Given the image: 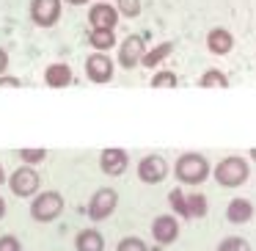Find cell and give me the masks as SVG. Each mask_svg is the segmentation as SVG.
<instances>
[{
	"label": "cell",
	"mask_w": 256,
	"mask_h": 251,
	"mask_svg": "<svg viewBox=\"0 0 256 251\" xmlns=\"http://www.w3.org/2000/svg\"><path fill=\"white\" fill-rule=\"evenodd\" d=\"M212 177L220 188H240L250 179V160L242 155H226L212 166Z\"/></svg>",
	"instance_id": "1"
},
{
	"label": "cell",
	"mask_w": 256,
	"mask_h": 251,
	"mask_svg": "<svg viewBox=\"0 0 256 251\" xmlns=\"http://www.w3.org/2000/svg\"><path fill=\"white\" fill-rule=\"evenodd\" d=\"M212 174V166L201 152H184L174 163V177L179 179V185H201L206 182Z\"/></svg>",
	"instance_id": "2"
},
{
	"label": "cell",
	"mask_w": 256,
	"mask_h": 251,
	"mask_svg": "<svg viewBox=\"0 0 256 251\" xmlns=\"http://www.w3.org/2000/svg\"><path fill=\"white\" fill-rule=\"evenodd\" d=\"M64 207H66L64 193H58V190H39L34 196V201H30V218L36 223H52L61 218Z\"/></svg>",
	"instance_id": "3"
},
{
	"label": "cell",
	"mask_w": 256,
	"mask_h": 251,
	"mask_svg": "<svg viewBox=\"0 0 256 251\" xmlns=\"http://www.w3.org/2000/svg\"><path fill=\"white\" fill-rule=\"evenodd\" d=\"M39 185H42V177L36 171V166H25V163L20 168H14L12 177H8V190L17 199H34L39 193Z\"/></svg>",
	"instance_id": "4"
},
{
	"label": "cell",
	"mask_w": 256,
	"mask_h": 251,
	"mask_svg": "<svg viewBox=\"0 0 256 251\" xmlns=\"http://www.w3.org/2000/svg\"><path fill=\"white\" fill-rule=\"evenodd\" d=\"M116 207H118V190L116 188H96L88 199L86 212H88V218L94 223H100V221H108L116 212Z\"/></svg>",
	"instance_id": "5"
},
{
	"label": "cell",
	"mask_w": 256,
	"mask_h": 251,
	"mask_svg": "<svg viewBox=\"0 0 256 251\" xmlns=\"http://www.w3.org/2000/svg\"><path fill=\"white\" fill-rule=\"evenodd\" d=\"M171 171H174V166H168V160L162 155H157V152H149V155H144L138 160V179L144 185L162 182Z\"/></svg>",
	"instance_id": "6"
},
{
	"label": "cell",
	"mask_w": 256,
	"mask_h": 251,
	"mask_svg": "<svg viewBox=\"0 0 256 251\" xmlns=\"http://www.w3.org/2000/svg\"><path fill=\"white\" fill-rule=\"evenodd\" d=\"M144 56H146V39L140 34H132V36H127V39L118 45V67L122 69H135L140 61H144Z\"/></svg>",
	"instance_id": "7"
},
{
	"label": "cell",
	"mask_w": 256,
	"mask_h": 251,
	"mask_svg": "<svg viewBox=\"0 0 256 251\" xmlns=\"http://www.w3.org/2000/svg\"><path fill=\"white\" fill-rule=\"evenodd\" d=\"M113 72H116V64L108 58V53H91L88 58H86V78L91 80V83L96 86H105L113 80Z\"/></svg>",
	"instance_id": "8"
},
{
	"label": "cell",
	"mask_w": 256,
	"mask_h": 251,
	"mask_svg": "<svg viewBox=\"0 0 256 251\" xmlns=\"http://www.w3.org/2000/svg\"><path fill=\"white\" fill-rule=\"evenodd\" d=\"M64 0H30V20L39 28H52L61 20Z\"/></svg>",
	"instance_id": "9"
},
{
	"label": "cell",
	"mask_w": 256,
	"mask_h": 251,
	"mask_svg": "<svg viewBox=\"0 0 256 251\" xmlns=\"http://www.w3.org/2000/svg\"><path fill=\"white\" fill-rule=\"evenodd\" d=\"M118 20H122V14H118V9L110 6V3H100V0H96L94 6L88 9V25L94 31H116Z\"/></svg>",
	"instance_id": "10"
},
{
	"label": "cell",
	"mask_w": 256,
	"mask_h": 251,
	"mask_svg": "<svg viewBox=\"0 0 256 251\" xmlns=\"http://www.w3.org/2000/svg\"><path fill=\"white\" fill-rule=\"evenodd\" d=\"M152 237H154L157 245H171L176 243L179 237V221L174 212H162V215H157L154 221H152Z\"/></svg>",
	"instance_id": "11"
},
{
	"label": "cell",
	"mask_w": 256,
	"mask_h": 251,
	"mask_svg": "<svg viewBox=\"0 0 256 251\" xmlns=\"http://www.w3.org/2000/svg\"><path fill=\"white\" fill-rule=\"evenodd\" d=\"M127 166H130L127 149H122V146H108V149H102L100 168L108 174V177H122V174L127 171Z\"/></svg>",
	"instance_id": "12"
},
{
	"label": "cell",
	"mask_w": 256,
	"mask_h": 251,
	"mask_svg": "<svg viewBox=\"0 0 256 251\" xmlns=\"http://www.w3.org/2000/svg\"><path fill=\"white\" fill-rule=\"evenodd\" d=\"M44 83L50 89H66V86L74 83V75H72V67L64 61H56L44 69Z\"/></svg>",
	"instance_id": "13"
},
{
	"label": "cell",
	"mask_w": 256,
	"mask_h": 251,
	"mask_svg": "<svg viewBox=\"0 0 256 251\" xmlns=\"http://www.w3.org/2000/svg\"><path fill=\"white\" fill-rule=\"evenodd\" d=\"M206 50H210L212 56H228V53L234 50V36H232V31H226V28H212L210 34H206Z\"/></svg>",
	"instance_id": "14"
},
{
	"label": "cell",
	"mask_w": 256,
	"mask_h": 251,
	"mask_svg": "<svg viewBox=\"0 0 256 251\" xmlns=\"http://www.w3.org/2000/svg\"><path fill=\"white\" fill-rule=\"evenodd\" d=\"M226 218H228V223H237V226L240 223H248L254 218V204L245 196H234L226 207Z\"/></svg>",
	"instance_id": "15"
},
{
	"label": "cell",
	"mask_w": 256,
	"mask_h": 251,
	"mask_svg": "<svg viewBox=\"0 0 256 251\" xmlns=\"http://www.w3.org/2000/svg\"><path fill=\"white\" fill-rule=\"evenodd\" d=\"M74 251H105V237H102V232L94 226L80 229L78 237H74Z\"/></svg>",
	"instance_id": "16"
},
{
	"label": "cell",
	"mask_w": 256,
	"mask_h": 251,
	"mask_svg": "<svg viewBox=\"0 0 256 251\" xmlns=\"http://www.w3.org/2000/svg\"><path fill=\"white\" fill-rule=\"evenodd\" d=\"M88 45L94 47L96 53H108V50L116 47V34H113V31H94V28H91Z\"/></svg>",
	"instance_id": "17"
},
{
	"label": "cell",
	"mask_w": 256,
	"mask_h": 251,
	"mask_svg": "<svg viewBox=\"0 0 256 251\" xmlns=\"http://www.w3.org/2000/svg\"><path fill=\"white\" fill-rule=\"evenodd\" d=\"M171 53H174V42H160L157 47H152V50H146V56H144V61H140V64L152 69V67H157L160 61H166V58L171 56Z\"/></svg>",
	"instance_id": "18"
},
{
	"label": "cell",
	"mask_w": 256,
	"mask_h": 251,
	"mask_svg": "<svg viewBox=\"0 0 256 251\" xmlns=\"http://www.w3.org/2000/svg\"><path fill=\"white\" fill-rule=\"evenodd\" d=\"M168 204H171V212L174 215H182V218H193L190 215V204H188V193L182 188H174L168 193Z\"/></svg>",
	"instance_id": "19"
},
{
	"label": "cell",
	"mask_w": 256,
	"mask_h": 251,
	"mask_svg": "<svg viewBox=\"0 0 256 251\" xmlns=\"http://www.w3.org/2000/svg\"><path fill=\"white\" fill-rule=\"evenodd\" d=\"M198 86L201 89H228V78H226V72H220V69H206V72L198 78Z\"/></svg>",
	"instance_id": "20"
},
{
	"label": "cell",
	"mask_w": 256,
	"mask_h": 251,
	"mask_svg": "<svg viewBox=\"0 0 256 251\" xmlns=\"http://www.w3.org/2000/svg\"><path fill=\"white\" fill-rule=\"evenodd\" d=\"M17 155H20V160H22L25 166H39V163L47 160V149H44V146H22Z\"/></svg>",
	"instance_id": "21"
},
{
	"label": "cell",
	"mask_w": 256,
	"mask_h": 251,
	"mask_svg": "<svg viewBox=\"0 0 256 251\" xmlns=\"http://www.w3.org/2000/svg\"><path fill=\"white\" fill-rule=\"evenodd\" d=\"M215 251H254V245L245 237H240V234H232V237H223Z\"/></svg>",
	"instance_id": "22"
},
{
	"label": "cell",
	"mask_w": 256,
	"mask_h": 251,
	"mask_svg": "<svg viewBox=\"0 0 256 251\" xmlns=\"http://www.w3.org/2000/svg\"><path fill=\"white\" fill-rule=\"evenodd\" d=\"M188 204H190V215L193 218H204L210 212V201L204 193H188Z\"/></svg>",
	"instance_id": "23"
},
{
	"label": "cell",
	"mask_w": 256,
	"mask_h": 251,
	"mask_svg": "<svg viewBox=\"0 0 256 251\" xmlns=\"http://www.w3.org/2000/svg\"><path fill=\"white\" fill-rule=\"evenodd\" d=\"M152 89H176L179 86V78L176 72H171V69H162V72H157L154 78H152Z\"/></svg>",
	"instance_id": "24"
},
{
	"label": "cell",
	"mask_w": 256,
	"mask_h": 251,
	"mask_svg": "<svg viewBox=\"0 0 256 251\" xmlns=\"http://www.w3.org/2000/svg\"><path fill=\"white\" fill-rule=\"evenodd\" d=\"M116 9H118L122 17L135 20V17H140V12H144V3H140V0H116Z\"/></svg>",
	"instance_id": "25"
},
{
	"label": "cell",
	"mask_w": 256,
	"mask_h": 251,
	"mask_svg": "<svg viewBox=\"0 0 256 251\" xmlns=\"http://www.w3.org/2000/svg\"><path fill=\"white\" fill-rule=\"evenodd\" d=\"M116 251H152V248H149V245H146L144 240L138 237V234H127V237L118 240Z\"/></svg>",
	"instance_id": "26"
},
{
	"label": "cell",
	"mask_w": 256,
	"mask_h": 251,
	"mask_svg": "<svg viewBox=\"0 0 256 251\" xmlns=\"http://www.w3.org/2000/svg\"><path fill=\"white\" fill-rule=\"evenodd\" d=\"M0 251H22V243H20L17 234L6 232V234H0Z\"/></svg>",
	"instance_id": "27"
},
{
	"label": "cell",
	"mask_w": 256,
	"mask_h": 251,
	"mask_svg": "<svg viewBox=\"0 0 256 251\" xmlns=\"http://www.w3.org/2000/svg\"><path fill=\"white\" fill-rule=\"evenodd\" d=\"M6 86L8 89H22L25 83L17 78V75H0V89H6Z\"/></svg>",
	"instance_id": "28"
},
{
	"label": "cell",
	"mask_w": 256,
	"mask_h": 251,
	"mask_svg": "<svg viewBox=\"0 0 256 251\" xmlns=\"http://www.w3.org/2000/svg\"><path fill=\"white\" fill-rule=\"evenodd\" d=\"M8 61H12V58H8V50L0 47V75H8Z\"/></svg>",
	"instance_id": "29"
},
{
	"label": "cell",
	"mask_w": 256,
	"mask_h": 251,
	"mask_svg": "<svg viewBox=\"0 0 256 251\" xmlns=\"http://www.w3.org/2000/svg\"><path fill=\"white\" fill-rule=\"evenodd\" d=\"M0 185H8V174H6V168H3V163H0Z\"/></svg>",
	"instance_id": "30"
},
{
	"label": "cell",
	"mask_w": 256,
	"mask_h": 251,
	"mask_svg": "<svg viewBox=\"0 0 256 251\" xmlns=\"http://www.w3.org/2000/svg\"><path fill=\"white\" fill-rule=\"evenodd\" d=\"M3 218H6V199L0 196V221H3Z\"/></svg>",
	"instance_id": "31"
},
{
	"label": "cell",
	"mask_w": 256,
	"mask_h": 251,
	"mask_svg": "<svg viewBox=\"0 0 256 251\" xmlns=\"http://www.w3.org/2000/svg\"><path fill=\"white\" fill-rule=\"evenodd\" d=\"M64 3H69V6H86L88 0H64Z\"/></svg>",
	"instance_id": "32"
},
{
	"label": "cell",
	"mask_w": 256,
	"mask_h": 251,
	"mask_svg": "<svg viewBox=\"0 0 256 251\" xmlns=\"http://www.w3.org/2000/svg\"><path fill=\"white\" fill-rule=\"evenodd\" d=\"M248 160H250V163H256V146H254V149L248 152Z\"/></svg>",
	"instance_id": "33"
},
{
	"label": "cell",
	"mask_w": 256,
	"mask_h": 251,
	"mask_svg": "<svg viewBox=\"0 0 256 251\" xmlns=\"http://www.w3.org/2000/svg\"><path fill=\"white\" fill-rule=\"evenodd\" d=\"M100 3H108V0H100Z\"/></svg>",
	"instance_id": "34"
}]
</instances>
